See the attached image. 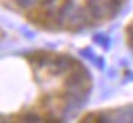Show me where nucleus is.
<instances>
[{"mask_svg":"<svg viewBox=\"0 0 133 123\" xmlns=\"http://www.w3.org/2000/svg\"><path fill=\"white\" fill-rule=\"evenodd\" d=\"M125 42H127L130 52L133 54V16L130 18L127 26H125Z\"/></svg>","mask_w":133,"mask_h":123,"instance_id":"obj_1","label":"nucleus"}]
</instances>
